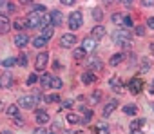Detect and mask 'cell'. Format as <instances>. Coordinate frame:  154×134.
Here are the masks:
<instances>
[{
  "label": "cell",
  "mask_w": 154,
  "mask_h": 134,
  "mask_svg": "<svg viewBox=\"0 0 154 134\" xmlns=\"http://www.w3.org/2000/svg\"><path fill=\"white\" fill-rule=\"evenodd\" d=\"M112 42L122 45L123 49H131V33L127 29H116L112 33Z\"/></svg>",
  "instance_id": "obj_1"
},
{
  "label": "cell",
  "mask_w": 154,
  "mask_h": 134,
  "mask_svg": "<svg viewBox=\"0 0 154 134\" xmlns=\"http://www.w3.org/2000/svg\"><path fill=\"white\" fill-rule=\"evenodd\" d=\"M17 62H18V65H22V67H26V65H27V54H18V58H17Z\"/></svg>",
  "instance_id": "obj_37"
},
{
  "label": "cell",
  "mask_w": 154,
  "mask_h": 134,
  "mask_svg": "<svg viewBox=\"0 0 154 134\" xmlns=\"http://www.w3.org/2000/svg\"><path fill=\"white\" fill-rule=\"evenodd\" d=\"M40 84H42L44 87H51V84H53V76H51V75H42V76H40Z\"/></svg>",
  "instance_id": "obj_28"
},
{
  "label": "cell",
  "mask_w": 154,
  "mask_h": 134,
  "mask_svg": "<svg viewBox=\"0 0 154 134\" xmlns=\"http://www.w3.org/2000/svg\"><path fill=\"white\" fill-rule=\"evenodd\" d=\"M116 107H118V100H111V102H107L105 105H103V118H109L114 111H116Z\"/></svg>",
  "instance_id": "obj_8"
},
{
  "label": "cell",
  "mask_w": 154,
  "mask_h": 134,
  "mask_svg": "<svg viewBox=\"0 0 154 134\" xmlns=\"http://www.w3.org/2000/svg\"><path fill=\"white\" fill-rule=\"evenodd\" d=\"M44 100H45V102H47V103H56V102H60V100H62V98H60V96H58V94H56V93H54V94H49V96H45V98H44Z\"/></svg>",
  "instance_id": "obj_36"
},
{
  "label": "cell",
  "mask_w": 154,
  "mask_h": 134,
  "mask_svg": "<svg viewBox=\"0 0 154 134\" xmlns=\"http://www.w3.org/2000/svg\"><path fill=\"white\" fill-rule=\"evenodd\" d=\"M49 18H51V26H53V27H58V26L62 24V13H60L58 9L51 11V13H49Z\"/></svg>",
  "instance_id": "obj_13"
},
{
  "label": "cell",
  "mask_w": 154,
  "mask_h": 134,
  "mask_svg": "<svg viewBox=\"0 0 154 134\" xmlns=\"http://www.w3.org/2000/svg\"><path fill=\"white\" fill-rule=\"evenodd\" d=\"M15 63H18L15 56H11V58H4V60H2V67H11V65H15Z\"/></svg>",
  "instance_id": "obj_34"
},
{
  "label": "cell",
  "mask_w": 154,
  "mask_h": 134,
  "mask_svg": "<svg viewBox=\"0 0 154 134\" xmlns=\"http://www.w3.org/2000/svg\"><path fill=\"white\" fill-rule=\"evenodd\" d=\"M0 85H2L4 89H9L11 85H15V76L9 71H4L2 76H0Z\"/></svg>",
  "instance_id": "obj_6"
},
{
  "label": "cell",
  "mask_w": 154,
  "mask_h": 134,
  "mask_svg": "<svg viewBox=\"0 0 154 134\" xmlns=\"http://www.w3.org/2000/svg\"><path fill=\"white\" fill-rule=\"evenodd\" d=\"M150 69V60L149 58H143L141 63H140V73H147Z\"/></svg>",
  "instance_id": "obj_29"
},
{
  "label": "cell",
  "mask_w": 154,
  "mask_h": 134,
  "mask_svg": "<svg viewBox=\"0 0 154 134\" xmlns=\"http://www.w3.org/2000/svg\"><path fill=\"white\" fill-rule=\"evenodd\" d=\"M82 49H84L85 53L94 51V49H96V40H94V38H91V36H89V38H85V40L82 42Z\"/></svg>",
  "instance_id": "obj_16"
},
{
  "label": "cell",
  "mask_w": 154,
  "mask_h": 134,
  "mask_svg": "<svg viewBox=\"0 0 154 134\" xmlns=\"http://www.w3.org/2000/svg\"><path fill=\"white\" fill-rule=\"evenodd\" d=\"M111 20H112L114 24H118V26H123V15H120V13H114V15L111 17Z\"/></svg>",
  "instance_id": "obj_35"
},
{
  "label": "cell",
  "mask_w": 154,
  "mask_h": 134,
  "mask_svg": "<svg viewBox=\"0 0 154 134\" xmlns=\"http://www.w3.org/2000/svg\"><path fill=\"white\" fill-rule=\"evenodd\" d=\"M13 27H15V29H18V31H24L26 27H29V22H27V18H15Z\"/></svg>",
  "instance_id": "obj_19"
},
{
  "label": "cell",
  "mask_w": 154,
  "mask_h": 134,
  "mask_svg": "<svg viewBox=\"0 0 154 134\" xmlns=\"http://www.w3.org/2000/svg\"><path fill=\"white\" fill-rule=\"evenodd\" d=\"M123 114H127V116H136V114H138V107H136V105H125V107H123Z\"/></svg>",
  "instance_id": "obj_26"
},
{
  "label": "cell",
  "mask_w": 154,
  "mask_h": 134,
  "mask_svg": "<svg viewBox=\"0 0 154 134\" xmlns=\"http://www.w3.org/2000/svg\"><path fill=\"white\" fill-rule=\"evenodd\" d=\"M94 82H96V75H94L93 71H85V73L82 75V84L89 85V84H94Z\"/></svg>",
  "instance_id": "obj_17"
},
{
  "label": "cell",
  "mask_w": 154,
  "mask_h": 134,
  "mask_svg": "<svg viewBox=\"0 0 154 134\" xmlns=\"http://www.w3.org/2000/svg\"><path fill=\"white\" fill-rule=\"evenodd\" d=\"M94 130L98 132V134H109V125L107 123H96V127H94Z\"/></svg>",
  "instance_id": "obj_27"
},
{
  "label": "cell",
  "mask_w": 154,
  "mask_h": 134,
  "mask_svg": "<svg viewBox=\"0 0 154 134\" xmlns=\"http://www.w3.org/2000/svg\"><path fill=\"white\" fill-rule=\"evenodd\" d=\"M123 58H125V54L123 53H116V54H112L111 56V60H109V63L114 67V65H118V63H122L123 62Z\"/></svg>",
  "instance_id": "obj_21"
},
{
  "label": "cell",
  "mask_w": 154,
  "mask_h": 134,
  "mask_svg": "<svg viewBox=\"0 0 154 134\" xmlns=\"http://www.w3.org/2000/svg\"><path fill=\"white\" fill-rule=\"evenodd\" d=\"M13 26H11V22H9V18H8V15H0V33L2 35H6L9 29H11Z\"/></svg>",
  "instance_id": "obj_11"
},
{
  "label": "cell",
  "mask_w": 154,
  "mask_h": 134,
  "mask_svg": "<svg viewBox=\"0 0 154 134\" xmlns=\"http://www.w3.org/2000/svg\"><path fill=\"white\" fill-rule=\"evenodd\" d=\"M62 4H63V6H72L74 2H71V0H63V2H62Z\"/></svg>",
  "instance_id": "obj_47"
},
{
  "label": "cell",
  "mask_w": 154,
  "mask_h": 134,
  "mask_svg": "<svg viewBox=\"0 0 154 134\" xmlns=\"http://www.w3.org/2000/svg\"><path fill=\"white\" fill-rule=\"evenodd\" d=\"M87 67H89V71H93V73H94V71H102V69H103V62L98 60V58H91Z\"/></svg>",
  "instance_id": "obj_15"
},
{
  "label": "cell",
  "mask_w": 154,
  "mask_h": 134,
  "mask_svg": "<svg viewBox=\"0 0 154 134\" xmlns=\"http://www.w3.org/2000/svg\"><path fill=\"white\" fill-rule=\"evenodd\" d=\"M62 107H65V109L72 107V100H63V102H62Z\"/></svg>",
  "instance_id": "obj_44"
},
{
  "label": "cell",
  "mask_w": 154,
  "mask_h": 134,
  "mask_svg": "<svg viewBox=\"0 0 154 134\" xmlns=\"http://www.w3.org/2000/svg\"><path fill=\"white\" fill-rule=\"evenodd\" d=\"M67 121L71 123V125H74V123H82V118L78 116V114H67Z\"/></svg>",
  "instance_id": "obj_31"
},
{
  "label": "cell",
  "mask_w": 154,
  "mask_h": 134,
  "mask_svg": "<svg viewBox=\"0 0 154 134\" xmlns=\"http://www.w3.org/2000/svg\"><path fill=\"white\" fill-rule=\"evenodd\" d=\"M100 100H102V91L96 89V91L91 94V103H93V105H94V103H100Z\"/></svg>",
  "instance_id": "obj_30"
},
{
  "label": "cell",
  "mask_w": 154,
  "mask_h": 134,
  "mask_svg": "<svg viewBox=\"0 0 154 134\" xmlns=\"http://www.w3.org/2000/svg\"><path fill=\"white\" fill-rule=\"evenodd\" d=\"M74 44H76V36H74V33H65V35L60 36V45H62L63 49H72Z\"/></svg>",
  "instance_id": "obj_3"
},
{
  "label": "cell",
  "mask_w": 154,
  "mask_h": 134,
  "mask_svg": "<svg viewBox=\"0 0 154 134\" xmlns=\"http://www.w3.org/2000/svg\"><path fill=\"white\" fill-rule=\"evenodd\" d=\"M82 26H84V15H82V11L71 13V17H69V27L72 31H76V29H80Z\"/></svg>",
  "instance_id": "obj_2"
},
{
  "label": "cell",
  "mask_w": 154,
  "mask_h": 134,
  "mask_svg": "<svg viewBox=\"0 0 154 134\" xmlns=\"http://www.w3.org/2000/svg\"><path fill=\"white\" fill-rule=\"evenodd\" d=\"M53 33H54V27H53V26H51V27H45V29H42V36H44L45 40L53 38Z\"/></svg>",
  "instance_id": "obj_32"
},
{
  "label": "cell",
  "mask_w": 154,
  "mask_h": 134,
  "mask_svg": "<svg viewBox=\"0 0 154 134\" xmlns=\"http://www.w3.org/2000/svg\"><path fill=\"white\" fill-rule=\"evenodd\" d=\"M45 44H47V40H45L42 35H38V36H35V38H33V45H35L36 49H42Z\"/></svg>",
  "instance_id": "obj_23"
},
{
  "label": "cell",
  "mask_w": 154,
  "mask_h": 134,
  "mask_svg": "<svg viewBox=\"0 0 154 134\" xmlns=\"http://www.w3.org/2000/svg\"><path fill=\"white\" fill-rule=\"evenodd\" d=\"M109 85H111V89H112V91H116V93H122V91H123V87H122V82H120V78H111Z\"/></svg>",
  "instance_id": "obj_22"
},
{
  "label": "cell",
  "mask_w": 154,
  "mask_h": 134,
  "mask_svg": "<svg viewBox=\"0 0 154 134\" xmlns=\"http://www.w3.org/2000/svg\"><path fill=\"white\" fill-rule=\"evenodd\" d=\"M76 134H84V132H82V130H76Z\"/></svg>",
  "instance_id": "obj_52"
},
{
  "label": "cell",
  "mask_w": 154,
  "mask_h": 134,
  "mask_svg": "<svg viewBox=\"0 0 154 134\" xmlns=\"http://www.w3.org/2000/svg\"><path fill=\"white\" fill-rule=\"evenodd\" d=\"M62 85H63L62 78H53V84H51V87H53V89H62Z\"/></svg>",
  "instance_id": "obj_38"
},
{
  "label": "cell",
  "mask_w": 154,
  "mask_h": 134,
  "mask_svg": "<svg viewBox=\"0 0 154 134\" xmlns=\"http://www.w3.org/2000/svg\"><path fill=\"white\" fill-rule=\"evenodd\" d=\"M36 96H20V100H18V107H22V109H35V105H36Z\"/></svg>",
  "instance_id": "obj_4"
},
{
  "label": "cell",
  "mask_w": 154,
  "mask_h": 134,
  "mask_svg": "<svg viewBox=\"0 0 154 134\" xmlns=\"http://www.w3.org/2000/svg\"><path fill=\"white\" fill-rule=\"evenodd\" d=\"M152 111H154V105H152Z\"/></svg>",
  "instance_id": "obj_53"
},
{
  "label": "cell",
  "mask_w": 154,
  "mask_h": 134,
  "mask_svg": "<svg viewBox=\"0 0 154 134\" xmlns=\"http://www.w3.org/2000/svg\"><path fill=\"white\" fill-rule=\"evenodd\" d=\"M2 15H8V13H15V4H9V2H2Z\"/></svg>",
  "instance_id": "obj_25"
},
{
  "label": "cell",
  "mask_w": 154,
  "mask_h": 134,
  "mask_svg": "<svg viewBox=\"0 0 154 134\" xmlns=\"http://www.w3.org/2000/svg\"><path fill=\"white\" fill-rule=\"evenodd\" d=\"M47 62H49V53H47V51L38 53L36 58H35V67H36V71H42L44 67L47 65Z\"/></svg>",
  "instance_id": "obj_5"
},
{
  "label": "cell",
  "mask_w": 154,
  "mask_h": 134,
  "mask_svg": "<svg viewBox=\"0 0 154 134\" xmlns=\"http://www.w3.org/2000/svg\"><path fill=\"white\" fill-rule=\"evenodd\" d=\"M145 118H138L134 121H131V130H140V127H145Z\"/></svg>",
  "instance_id": "obj_24"
},
{
  "label": "cell",
  "mask_w": 154,
  "mask_h": 134,
  "mask_svg": "<svg viewBox=\"0 0 154 134\" xmlns=\"http://www.w3.org/2000/svg\"><path fill=\"white\" fill-rule=\"evenodd\" d=\"M26 82H27V85H33V84H36V82H38V76L33 73V75H29V76H27V80H26Z\"/></svg>",
  "instance_id": "obj_41"
},
{
  "label": "cell",
  "mask_w": 154,
  "mask_h": 134,
  "mask_svg": "<svg viewBox=\"0 0 154 134\" xmlns=\"http://www.w3.org/2000/svg\"><path fill=\"white\" fill-rule=\"evenodd\" d=\"M152 45H154V44H152Z\"/></svg>",
  "instance_id": "obj_54"
},
{
  "label": "cell",
  "mask_w": 154,
  "mask_h": 134,
  "mask_svg": "<svg viewBox=\"0 0 154 134\" xmlns=\"http://www.w3.org/2000/svg\"><path fill=\"white\" fill-rule=\"evenodd\" d=\"M13 42H15V45H17V47H20V49H22V47H26V45L29 44V36H27L26 33H18V35L15 36V40H13Z\"/></svg>",
  "instance_id": "obj_9"
},
{
  "label": "cell",
  "mask_w": 154,
  "mask_h": 134,
  "mask_svg": "<svg viewBox=\"0 0 154 134\" xmlns=\"http://www.w3.org/2000/svg\"><path fill=\"white\" fill-rule=\"evenodd\" d=\"M132 27V18L131 17H123V29H129Z\"/></svg>",
  "instance_id": "obj_40"
},
{
  "label": "cell",
  "mask_w": 154,
  "mask_h": 134,
  "mask_svg": "<svg viewBox=\"0 0 154 134\" xmlns=\"http://www.w3.org/2000/svg\"><path fill=\"white\" fill-rule=\"evenodd\" d=\"M33 134H49V132H47V129L38 127V129H35V130H33Z\"/></svg>",
  "instance_id": "obj_43"
},
{
  "label": "cell",
  "mask_w": 154,
  "mask_h": 134,
  "mask_svg": "<svg viewBox=\"0 0 154 134\" xmlns=\"http://www.w3.org/2000/svg\"><path fill=\"white\" fill-rule=\"evenodd\" d=\"M72 56H74L76 60H82V58L87 56V53H85L84 49H74V51H72Z\"/></svg>",
  "instance_id": "obj_33"
},
{
  "label": "cell",
  "mask_w": 154,
  "mask_h": 134,
  "mask_svg": "<svg viewBox=\"0 0 154 134\" xmlns=\"http://www.w3.org/2000/svg\"><path fill=\"white\" fill-rule=\"evenodd\" d=\"M93 18H94V20H102V18H103V11H102V9H94V11H93Z\"/></svg>",
  "instance_id": "obj_39"
},
{
  "label": "cell",
  "mask_w": 154,
  "mask_h": 134,
  "mask_svg": "<svg viewBox=\"0 0 154 134\" xmlns=\"http://www.w3.org/2000/svg\"><path fill=\"white\" fill-rule=\"evenodd\" d=\"M63 134H76V130H63Z\"/></svg>",
  "instance_id": "obj_50"
},
{
  "label": "cell",
  "mask_w": 154,
  "mask_h": 134,
  "mask_svg": "<svg viewBox=\"0 0 154 134\" xmlns=\"http://www.w3.org/2000/svg\"><path fill=\"white\" fill-rule=\"evenodd\" d=\"M82 123L84 125H87L91 120H93V116H94V112H93V109H87V107H82Z\"/></svg>",
  "instance_id": "obj_18"
},
{
  "label": "cell",
  "mask_w": 154,
  "mask_h": 134,
  "mask_svg": "<svg viewBox=\"0 0 154 134\" xmlns=\"http://www.w3.org/2000/svg\"><path fill=\"white\" fill-rule=\"evenodd\" d=\"M42 20H44V17H40V15H36V13H31L29 18H27L29 27H42Z\"/></svg>",
  "instance_id": "obj_12"
},
{
  "label": "cell",
  "mask_w": 154,
  "mask_h": 134,
  "mask_svg": "<svg viewBox=\"0 0 154 134\" xmlns=\"http://www.w3.org/2000/svg\"><path fill=\"white\" fill-rule=\"evenodd\" d=\"M129 91H131L132 94H140V93L143 91V82H141L140 78H131V82H129Z\"/></svg>",
  "instance_id": "obj_7"
},
{
  "label": "cell",
  "mask_w": 154,
  "mask_h": 134,
  "mask_svg": "<svg viewBox=\"0 0 154 134\" xmlns=\"http://www.w3.org/2000/svg\"><path fill=\"white\" fill-rule=\"evenodd\" d=\"M105 36V27H102V26H94L93 29H91V38H94V40H102Z\"/></svg>",
  "instance_id": "obj_14"
},
{
  "label": "cell",
  "mask_w": 154,
  "mask_h": 134,
  "mask_svg": "<svg viewBox=\"0 0 154 134\" xmlns=\"http://www.w3.org/2000/svg\"><path fill=\"white\" fill-rule=\"evenodd\" d=\"M6 114H8L9 118H13V120L20 118V111H18V107H17V105H9V107L6 109Z\"/></svg>",
  "instance_id": "obj_20"
},
{
  "label": "cell",
  "mask_w": 154,
  "mask_h": 134,
  "mask_svg": "<svg viewBox=\"0 0 154 134\" xmlns=\"http://www.w3.org/2000/svg\"><path fill=\"white\" fill-rule=\"evenodd\" d=\"M35 120H36V123H38V125H45V123H49V120H51V118H49V114H47L44 109H38V111H36Z\"/></svg>",
  "instance_id": "obj_10"
},
{
  "label": "cell",
  "mask_w": 154,
  "mask_h": 134,
  "mask_svg": "<svg viewBox=\"0 0 154 134\" xmlns=\"http://www.w3.org/2000/svg\"><path fill=\"white\" fill-rule=\"evenodd\" d=\"M53 67H54V69H60V67H62V63H60V62H54V65H53Z\"/></svg>",
  "instance_id": "obj_48"
},
{
  "label": "cell",
  "mask_w": 154,
  "mask_h": 134,
  "mask_svg": "<svg viewBox=\"0 0 154 134\" xmlns=\"http://www.w3.org/2000/svg\"><path fill=\"white\" fill-rule=\"evenodd\" d=\"M2 134H13L11 130H2Z\"/></svg>",
  "instance_id": "obj_51"
},
{
  "label": "cell",
  "mask_w": 154,
  "mask_h": 134,
  "mask_svg": "<svg viewBox=\"0 0 154 134\" xmlns=\"http://www.w3.org/2000/svg\"><path fill=\"white\" fill-rule=\"evenodd\" d=\"M129 134H143V132H141V129H140V130H131Z\"/></svg>",
  "instance_id": "obj_49"
},
{
  "label": "cell",
  "mask_w": 154,
  "mask_h": 134,
  "mask_svg": "<svg viewBox=\"0 0 154 134\" xmlns=\"http://www.w3.org/2000/svg\"><path fill=\"white\" fill-rule=\"evenodd\" d=\"M141 6H143V8H152L154 2H150V0H149V2H141Z\"/></svg>",
  "instance_id": "obj_46"
},
{
  "label": "cell",
  "mask_w": 154,
  "mask_h": 134,
  "mask_svg": "<svg viewBox=\"0 0 154 134\" xmlns=\"http://www.w3.org/2000/svg\"><path fill=\"white\" fill-rule=\"evenodd\" d=\"M136 35L138 36H143L145 35V26H136Z\"/></svg>",
  "instance_id": "obj_42"
},
{
  "label": "cell",
  "mask_w": 154,
  "mask_h": 134,
  "mask_svg": "<svg viewBox=\"0 0 154 134\" xmlns=\"http://www.w3.org/2000/svg\"><path fill=\"white\" fill-rule=\"evenodd\" d=\"M147 27H149V29H154V17H150V18L147 20Z\"/></svg>",
  "instance_id": "obj_45"
}]
</instances>
